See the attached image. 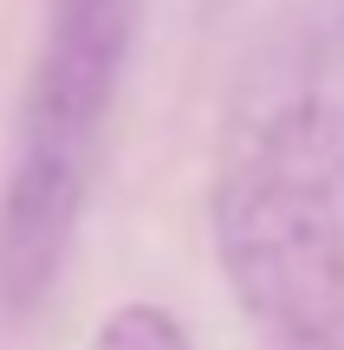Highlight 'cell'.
Instances as JSON below:
<instances>
[{
  "label": "cell",
  "instance_id": "cell-2",
  "mask_svg": "<svg viewBox=\"0 0 344 350\" xmlns=\"http://www.w3.org/2000/svg\"><path fill=\"white\" fill-rule=\"evenodd\" d=\"M137 20L143 0H46L13 124V169L0 188V305L13 318L39 312L72 260Z\"/></svg>",
  "mask_w": 344,
  "mask_h": 350
},
{
  "label": "cell",
  "instance_id": "cell-4",
  "mask_svg": "<svg viewBox=\"0 0 344 350\" xmlns=\"http://www.w3.org/2000/svg\"><path fill=\"white\" fill-rule=\"evenodd\" d=\"M319 137H325V163H332V182L344 195V91L319 98Z\"/></svg>",
  "mask_w": 344,
  "mask_h": 350
},
{
  "label": "cell",
  "instance_id": "cell-1",
  "mask_svg": "<svg viewBox=\"0 0 344 350\" xmlns=\"http://www.w3.org/2000/svg\"><path fill=\"white\" fill-rule=\"evenodd\" d=\"M208 227L260 350H344V195L325 163L319 91H280L241 117Z\"/></svg>",
  "mask_w": 344,
  "mask_h": 350
},
{
  "label": "cell",
  "instance_id": "cell-3",
  "mask_svg": "<svg viewBox=\"0 0 344 350\" xmlns=\"http://www.w3.org/2000/svg\"><path fill=\"white\" fill-rule=\"evenodd\" d=\"M91 350H195V338L163 312V305H117L98 325Z\"/></svg>",
  "mask_w": 344,
  "mask_h": 350
}]
</instances>
